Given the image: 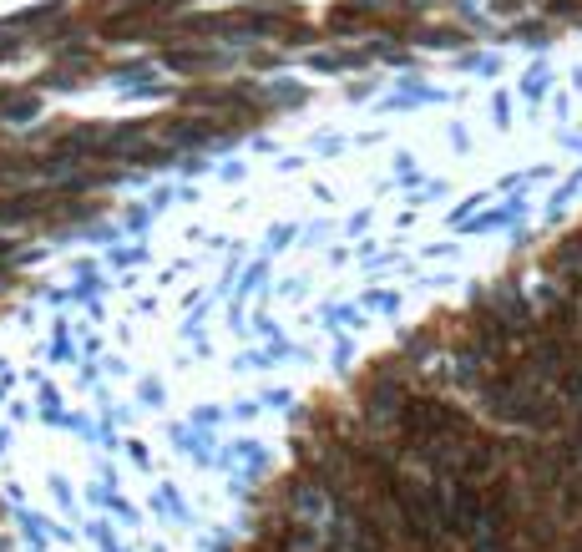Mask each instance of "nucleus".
Segmentation results:
<instances>
[{"label": "nucleus", "mask_w": 582, "mask_h": 552, "mask_svg": "<svg viewBox=\"0 0 582 552\" xmlns=\"http://www.w3.org/2000/svg\"><path fill=\"white\" fill-rule=\"evenodd\" d=\"M431 6V0H405V11H426Z\"/></svg>", "instance_id": "1"}]
</instances>
